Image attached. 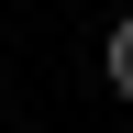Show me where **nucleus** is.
<instances>
[{
  "instance_id": "1",
  "label": "nucleus",
  "mask_w": 133,
  "mask_h": 133,
  "mask_svg": "<svg viewBox=\"0 0 133 133\" xmlns=\"http://www.w3.org/2000/svg\"><path fill=\"white\" fill-rule=\"evenodd\" d=\"M100 78H111V89L133 100V11H122V22H111V56H100Z\"/></svg>"
}]
</instances>
